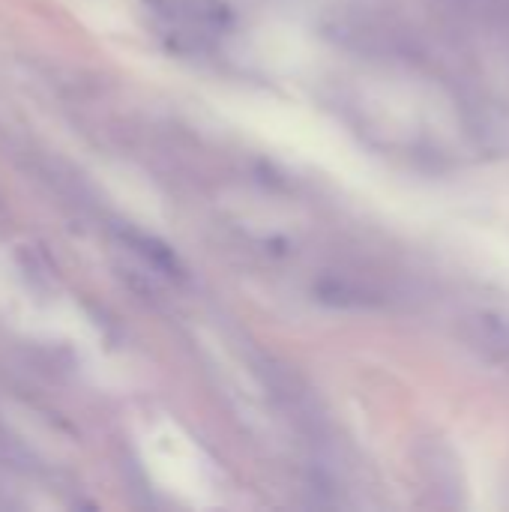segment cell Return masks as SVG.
<instances>
[{
  "mask_svg": "<svg viewBox=\"0 0 509 512\" xmlns=\"http://www.w3.org/2000/svg\"><path fill=\"white\" fill-rule=\"evenodd\" d=\"M417 468L423 483L438 495L444 507H459L465 495V477H462V462L459 456L441 444V441H426L417 450Z\"/></svg>",
  "mask_w": 509,
  "mask_h": 512,
  "instance_id": "6da1fadb",
  "label": "cell"
},
{
  "mask_svg": "<svg viewBox=\"0 0 509 512\" xmlns=\"http://www.w3.org/2000/svg\"><path fill=\"white\" fill-rule=\"evenodd\" d=\"M462 339L483 360L509 369V318L492 315V312H477V315L465 318Z\"/></svg>",
  "mask_w": 509,
  "mask_h": 512,
  "instance_id": "7a4b0ae2",
  "label": "cell"
}]
</instances>
